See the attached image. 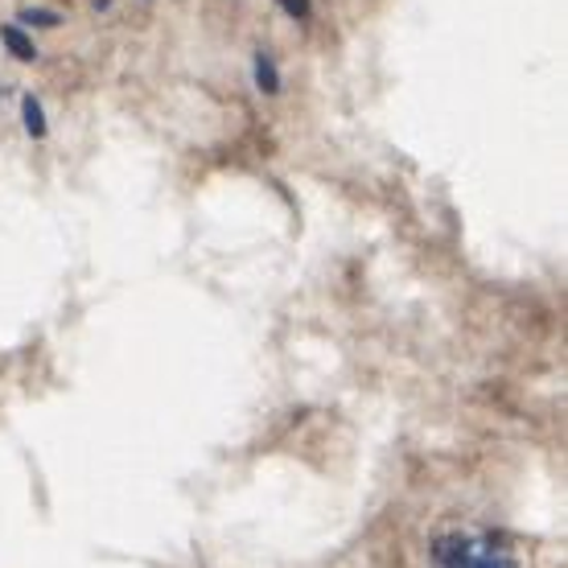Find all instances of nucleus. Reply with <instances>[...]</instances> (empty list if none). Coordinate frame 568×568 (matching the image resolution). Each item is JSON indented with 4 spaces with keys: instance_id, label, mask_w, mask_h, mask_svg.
I'll use <instances>...</instances> for the list:
<instances>
[{
    "instance_id": "obj_1",
    "label": "nucleus",
    "mask_w": 568,
    "mask_h": 568,
    "mask_svg": "<svg viewBox=\"0 0 568 568\" xmlns=\"http://www.w3.org/2000/svg\"><path fill=\"white\" fill-rule=\"evenodd\" d=\"M433 568H519V560L490 536H445L433 548Z\"/></svg>"
},
{
    "instance_id": "obj_2",
    "label": "nucleus",
    "mask_w": 568,
    "mask_h": 568,
    "mask_svg": "<svg viewBox=\"0 0 568 568\" xmlns=\"http://www.w3.org/2000/svg\"><path fill=\"white\" fill-rule=\"evenodd\" d=\"M0 38L9 42V50H13V54L21 58V62H29V58H38V50H33V42H29V38H26V33H21V29L4 26V29H0Z\"/></svg>"
},
{
    "instance_id": "obj_3",
    "label": "nucleus",
    "mask_w": 568,
    "mask_h": 568,
    "mask_svg": "<svg viewBox=\"0 0 568 568\" xmlns=\"http://www.w3.org/2000/svg\"><path fill=\"white\" fill-rule=\"evenodd\" d=\"M256 83H260V91H268V95H276V91H281V74H276V67H272L268 54L256 58Z\"/></svg>"
},
{
    "instance_id": "obj_4",
    "label": "nucleus",
    "mask_w": 568,
    "mask_h": 568,
    "mask_svg": "<svg viewBox=\"0 0 568 568\" xmlns=\"http://www.w3.org/2000/svg\"><path fill=\"white\" fill-rule=\"evenodd\" d=\"M21 108H26V132H29V136H45V120H42V108H38V100H26Z\"/></svg>"
},
{
    "instance_id": "obj_5",
    "label": "nucleus",
    "mask_w": 568,
    "mask_h": 568,
    "mask_svg": "<svg viewBox=\"0 0 568 568\" xmlns=\"http://www.w3.org/2000/svg\"><path fill=\"white\" fill-rule=\"evenodd\" d=\"M276 4H281L288 17H301V21L310 17V0H276Z\"/></svg>"
},
{
    "instance_id": "obj_6",
    "label": "nucleus",
    "mask_w": 568,
    "mask_h": 568,
    "mask_svg": "<svg viewBox=\"0 0 568 568\" xmlns=\"http://www.w3.org/2000/svg\"><path fill=\"white\" fill-rule=\"evenodd\" d=\"M21 21H29V26H58L62 17H58V13H26Z\"/></svg>"
}]
</instances>
